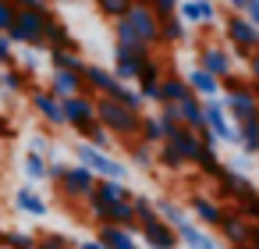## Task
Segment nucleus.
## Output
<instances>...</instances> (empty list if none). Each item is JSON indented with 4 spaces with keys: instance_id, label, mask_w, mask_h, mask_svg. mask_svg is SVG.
Returning a JSON list of instances; mask_svg holds the SVG:
<instances>
[{
    "instance_id": "de8ad7c7",
    "label": "nucleus",
    "mask_w": 259,
    "mask_h": 249,
    "mask_svg": "<svg viewBox=\"0 0 259 249\" xmlns=\"http://www.w3.org/2000/svg\"><path fill=\"white\" fill-rule=\"evenodd\" d=\"M241 210H245V214H241L245 221H248V217H255V224H259V192H255V196H248V199H241Z\"/></svg>"
},
{
    "instance_id": "c03bdc74",
    "label": "nucleus",
    "mask_w": 259,
    "mask_h": 249,
    "mask_svg": "<svg viewBox=\"0 0 259 249\" xmlns=\"http://www.w3.org/2000/svg\"><path fill=\"white\" fill-rule=\"evenodd\" d=\"M15 64V43L8 40V32H0V68H11Z\"/></svg>"
},
{
    "instance_id": "f03ea898",
    "label": "nucleus",
    "mask_w": 259,
    "mask_h": 249,
    "mask_svg": "<svg viewBox=\"0 0 259 249\" xmlns=\"http://www.w3.org/2000/svg\"><path fill=\"white\" fill-rule=\"evenodd\" d=\"M75 157L96 182H128V167H121V160H114V157H107V153H100L85 143L75 146Z\"/></svg>"
},
{
    "instance_id": "8fccbe9b",
    "label": "nucleus",
    "mask_w": 259,
    "mask_h": 249,
    "mask_svg": "<svg viewBox=\"0 0 259 249\" xmlns=\"http://www.w3.org/2000/svg\"><path fill=\"white\" fill-rule=\"evenodd\" d=\"M8 4H15L18 11H39V8H43V0H8Z\"/></svg>"
},
{
    "instance_id": "b1692460",
    "label": "nucleus",
    "mask_w": 259,
    "mask_h": 249,
    "mask_svg": "<svg viewBox=\"0 0 259 249\" xmlns=\"http://www.w3.org/2000/svg\"><path fill=\"white\" fill-rule=\"evenodd\" d=\"M139 64H142V61H139L132 50H121V47H117V50H114V72H110V75L124 86V82H132V79L139 75Z\"/></svg>"
},
{
    "instance_id": "6e6552de",
    "label": "nucleus",
    "mask_w": 259,
    "mask_h": 249,
    "mask_svg": "<svg viewBox=\"0 0 259 249\" xmlns=\"http://www.w3.org/2000/svg\"><path fill=\"white\" fill-rule=\"evenodd\" d=\"M61 111H64V125L85 128L89 121H96V96L78 93V96H71V100H61Z\"/></svg>"
},
{
    "instance_id": "ea45409f",
    "label": "nucleus",
    "mask_w": 259,
    "mask_h": 249,
    "mask_svg": "<svg viewBox=\"0 0 259 249\" xmlns=\"http://www.w3.org/2000/svg\"><path fill=\"white\" fill-rule=\"evenodd\" d=\"M4 245L8 249H36V235H29V231H4Z\"/></svg>"
},
{
    "instance_id": "393cba45",
    "label": "nucleus",
    "mask_w": 259,
    "mask_h": 249,
    "mask_svg": "<svg viewBox=\"0 0 259 249\" xmlns=\"http://www.w3.org/2000/svg\"><path fill=\"white\" fill-rule=\"evenodd\" d=\"M188 206H192V214H195L202 224H220V217H224V210H220L209 196H202V192H192V196H188Z\"/></svg>"
},
{
    "instance_id": "7c9ffc66",
    "label": "nucleus",
    "mask_w": 259,
    "mask_h": 249,
    "mask_svg": "<svg viewBox=\"0 0 259 249\" xmlns=\"http://www.w3.org/2000/svg\"><path fill=\"white\" fill-rule=\"evenodd\" d=\"M238 146L245 150V157H259V121H241L238 125Z\"/></svg>"
},
{
    "instance_id": "9b49d317",
    "label": "nucleus",
    "mask_w": 259,
    "mask_h": 249,
    "mask_svg": "<svg viewBox=\"0 0 259 249\" xmlns=\"http://www.w3.org/2000/svg\"><path fill=\"white\" fill-rule=\"evenodd\" d=\"M220 235L234 245V249H248V235H252V221H245L241 214H224L220 217Z\"/></svg>"
},
{
    "instance_id": "9d476101",
    "label": "nucleus",
    "mask_w": 259,
    "mask_h": 249,
    "mask_svg": "<svg viewBox=\"0 0 259 249\" xmlns=\"http://www.w3.org/2000/svg\"><path fill=\"white\" fill-rule=\"evenodd\" d=\"M181 25H209L217 22V8L209 4V0H178V11Z\"/></svg>"
},
{
    "instance_id": "f257e3e1",
    "label": "nucleus",
    "mask_w": 259,
    "mask_h": 249,
    "mask_svg": "<svg viewBox=\"0 0 259 249\" xmlns=\"http://www.w3.org/2000/svg\"><path fill=\"white\" fill-rule=\"evenodd\" d=\"M96 121L117 139H132V135H139V125H142V114H135V111H128V107H121L117 100H110V96H96Z\"/></svg>"
},
{
    "instance_id": "603ef678",
    "label": "nucleus",
    "mask_w": 259,
    "mask_h": 249,
    "mask_svg": "<svg viewBox=\"0 0 259 249\" xmlns=\"http://www.w3.org/2000/svg\"><path fill=\"white\" fill-rule=\"evenodd\" d=\"M227 4L234 8V15H245V8H248V0H227Z\"/></svg>"
},
{
    "instance_id": "f704fd0d",
    "label": "nucleus",
    "mask_w": 259,
    "mask_h": 249,
    "mask_svg": "<svg viewBox=\"0 0 259 249\" xmlns=\"http://www.w3.org/2000/svg\"><path fill=\"white\" fill-rule=\"evenodd\" d=\"M139 135H142V146H153V143H163V132H160V121H156V114H149V118H142V125H139Z\"/></svg>"
},
{
    "instance_id": "a18cd8bd",
    "label": "nucleus",
    "mask_w": 259,
    "mask_h": 249,
    "mask_svg": "<svg viewBox=\"0 0 259 249\" xmlns=\"http://www.w3.org/2000/svg\"><path fill=\"white\" fill-rule=\"evenodd\" d=\"M15 15H18V8L8 4V0H0V32H8L15 25Z\"/></svg>"
},
{
    "instance_id": "423d86ee",
    "label": "nucleus",
    "mask_w": 259,
    "mask_h": 249,
    "mask_svg": "<svg viewBox=\"0 0 259 249\" xmlns=\"http://www.w3.org/2000/svg\"><path fill=\"white\" fill-rule=\"evenodd\" d=\"M227 40L234 43L238 57H245V61L259 50V29H255L248 18H241V15H231V18H227Z\"/></svg>"
},
{
    "instance_id": "5701e85b",
    "label": "nucleus",
    "mask_w": 259,
    "mask_h": 249,
    "mask_svg": "<svg viewBox=\"0 0 259 249\" xmlns=\"http://www.w3.org/2000/svg\"><path fill=\"white\" fill-rule=\"evenodd\" d=\"M50 64H54V72H75V75L85 72L82 54H78V50H68V47H54V50H50Z\"/></svg>"
},
{
    "instance_id": "3c124183",
    "label": "nucleus",
    "mask_w": 259,
    "mask_h": 249,
    "mask_svg": "<svg viewBox=\"0 0 259 249\" xmlns=\"http://www.w3.org/2000/svg\"><path fill=\"white\" fill-rule=\"evenodd\" d=\"M248 64H252V79H255V86H259V50L248 57Z\"/></svg>"
},
{
    "instance_id": "aec40b11",
    "label": "nucleus",
    "mask_w": 259,
    "mask_h": 249,
    "mask_svg": "<svg viewBox=\"0 0 259 249\" xmlns=\"http://www.w3.org/2000/svg\"><path fill=\"white\" fill-rule=\"evenodd\" d=\"M185 82H188V89H192L195 100H202V96H206V100H217V93H220V82H217L213 75H206L202 68H192Z\"/></svg>"
},
{
    "instance_id": "c756f323",
    "label": "nucleus",
    "mask_w": 259,
    "mask_h": 249,
    "mask_svg": "<svg viewBox=\"0 0 259 249\" xmlns=\"http://www.w3.org/2000/svg\"><path fill=\"white\" fill-rule=\"evenodd\" d=\"M0 93H8V96H15V93H29V75L22 72V68H0Z\"/></svg>"
},
{
    "instance_id": "a19ab883",
    "label": "nucleus",
    "mask_w": 259,
    "mask_h": 249,
    "mask_svg": "<svg viewBox=\"0 0 259 249\" xmlns=\"http://www.w3.org/2000/svg\"><path fill=\"white\" fill-rule=\"evenodd\" d=\"M132 160H135L142 171H149V167L156 164V153H153V146H142V143H139V146L132 150Z\"/></svg>"
},
{
    "instance_id": "13d9d810",
    "label": "nucleus",
    "mask_w": 259,
    "mask_h": 249,
    "mask_svg": "<svg viewBox=\"0 0 259 249\" xmlns=\"http://www.w3.org/2000/svg\"><path fill=\"white\" fill-rule=\"evenodd\" d=\"M255 121H259V118H255Z\"/></svg>"
},
{
    "instance_id": "72a5a7b5",
    "label": "nucleus",
    "mask_w": 259,
    "mask_h": 249,
    "mask_svg": "<svg viewBox=\"0 0 259 249\" xmlns=\"http://www.w3.org/2000/svg\"><path fill=\"white\" fill-rule=\"evenodd\" d=\"M43 43H50V50H54V47H68V50H75L68 29H64L61 22H54V18H50V25H47V32H43Z\"/></svg>"
},
{
    "instance_id": "58836bf2",
    "label": "nucleus",
    "mask_w": 259,
    "mask_h": 249,
    "mask_svg": "<svg viewBox=\"0 0 259 249\" xmlns=\"http://www.w3.org/2000/svg\"><path fill=\"white\" fill-rule=\"evenodd\" d=\"M36 249H75V242H71L64 231H50V235L36 238Z\"/></svg>"
},
{
    "instance_id": "49530a36",
    "label": "nucleus",
    "mask_w": 259,
    "mask_h": 249,
    "mask_svg": "<svg viewBox=\"0 0 259 249\" xmlns=\"http://www.w3.org/2000/svg\"><path fill=\"white\" fill-rule=\"evenodd\" d=\"M156 160H160L163 167H170V171H181V167H185V164H181V157H178L167 143H163V150H160V157H156Z\"/></svg>"
},
{
    "instance_id": "cd10ccee",
    "label": "nucleus",
    "mask_w": 259,
    "mask_h": 249,
    "mask_svg": "<svg viewBox=\"0 0 259 249\" xmlns=\"http://www.w3.org/2000/svg\"><path fill=\"white\" fill-rule=\"evenodd\" d=\"M107 206H114V203H132V189H128V182H96V189H93Z\"/></svg>"
},
{
    "instance_id": "f3484780",
    "label": "nucleus",
    "mask_w": 259,
    "mask_h": 249,
    "mask_svg": "<svg viewBox=\"0 0 259 249\" xmlns=\"http://www.w3.org/2000/svg\"><path fill=\"white\" fill-rule=\"evenodd\" d=\"M29 100H32V107L43 114V121H50V125H64V111H61V100H54L47 89H29Z\"/></svg>"
},
{
    "instance_id": "7ed1b4c3",
    "label": "nucleus",
    "mask_w": 259,
    "mask_h": 249,
    "mask_svg": "<svg viewBox=\"0 0 259 249\" xmlns=\"http://www.w3.org/2000/svg\"><path fill=\"white\" fill-rule=\"evenodd\" d=\"M47 25H50L47 8H39V11H18L15 15V25L8 29V40L11 43H22V47H43Z\"/></svg>"
},
{
    "instance_id": "37998d69",
    "label": "nucleus",
    "mask_w": 259,
    "mask_h": 249,
    "mask_svg": "<svg viewBox=\"0 0 259 249\" xmlns=\"http://www.w3.org/2000/svg\"><path fill=\"white\" fill-rule=\"evenodd\" d=\"M85 206H89V214H93V217H96L100 224H107V214H110V206H107V203H103V199H100L96 192H93V196L85 199Z\"/></svg>"
},
{
    "instance_id": "39448f33",
    "label": "nucleus",
    "mask_w": 259,
    "mask_h": 249,
    "mask_svg": "<svg viewBox=\"0 0 259 249\" xmlns=\"http://www.w3.org/2000/svg\"><path fill=\"white\" fill-rule=\"evenodd\" d=\"M124 22H128V29H132V32H135L146 47L160 43V18L149 11L146 0H135V4L128 8V15H124Z\"/></svg>"
},
{
    "instance_id": "bb28decb",
    "label": "nucleus",
    "mask_w": 259,
    "mask_h": 249,
    "mask_svg": "<svg viewBox=\"0 0 259 249\" xmlns=\"http://www.w3.org/2000/svg\"><path fill=\"white\" fill-rule=\"evenodd\" d=\"M220 185H224V192H231V196H238V199H248V196H255V185H252L245 174L231 171V167H224V174H220Z\"/></svg>"
},
{
    "instance_id": "79ce46f5",
    "label": "nucleus",
    "mask_w": 259,
    "mask_h": 249,
    "mask_svg": "<svg viewBox=\"0 0 259 249\" xmlns=\"http://www.w3.org/2000/svg\"><path fill=\"white\" fill-rule=\"evenodd\" d=\"M149 4V11L156 15V18H170L174 11H178V0H146Z\"/></svg>"
},
{
    "instance_id": "6e6d98bb",
    "label": "nucleus",
    "mask_w": 259,
    "mask_h": 249,
    "mask_svg": "<svg viewBox=\"0 0 259 249\" xmlns=\"http://www.w3.org/2000/svg\"><path fill=\"white\" fill-rule=\"evenodd\" d=\"M255 96H259V86H255Z\"/></svg>"
},
{
    "instance_id": "4be33fe9",
    "label": "nucleus",
    "mask_w": 259,
    "mask_h": 249,
    "mask_svg": "<svg viewBox=\"0 0 259 249\" xmlns=\"http://www.w3.org/2000/svg\"><path fill=\"white\" fill-rule=\"evenodd\" d=\"M185 100H192L188 82L178 75H163L160 79V103H185Z\"/></svg>"
},
{
    "instance_id": "4c0bfd02",
    "label": "nucleus",
    "mask_w": 259,
    "mask_h": 249,
    "mask_svg": "<svg viewBox=\"0 0 259 249\" xmlns=\"http://www.w3.org/2000/svg\"><path fill=\"white\" fill-rule=\"evenodd\" d=\"M25 178L36 185V182H43L47 178V157H36V153H29L25 157Z\"/></svg>"
},
{
    "instance_id": "5fc2aeb1",
    "label": "nucleus",
    "mask_w": 259,
    "mask_h": 249,
    "mask_svg": "<svg viewBox=\"0 0 259 249\" xmlns=\"http://www.w3.org/2000/svg\"><path fill=\"white\" fill-rule=\"evenodd\" d=\"M0 245H4V228H0Z\"/></svg>"
},
{
    "instance_id": "4468645a",
    "label": "nucleus",
    "mask_w": 259,
    "mask_h": 249,
    "mask_svg": "<svg viewBox=\"0 0 259 249\" xmlns=\"http://www.w3.org/2000/svg\"><path fill=\"white\" fill-rule=\"evenodd\" d=\"M47 93H50L54 100H71V96L85 93V86H82V75H75V72H54Z\"/></svg>"
},
{
    "instance_id": "6ab92c4d",
    "label": "nucleus",
    "mask_w": 259,
    "mask_h": 249,
    "mask_svg": "<svg viewBox=\"0 0 259 249\" xmlns=\"http://www.w3.org/2000/svg\"><path fill=\"white\" fill-rule=\"evenodd\" d=\"M174 235L188 245V249H220V242L213 238V235H206L199 224H192V221H185L181 228H174Z\"/></svg>"
},
{
    "instance_id": "473e14b6",
    "label": "nucleus",
    "mask_w": 259,
    "mask_h": 249,
    "mask_svg": "<svg viewBox=\"0 0 259 249\" xmlns=\"http://www.w3.org/2000/svg\"><path fill=\"white\" fill-rule=\"evenodd\" d=\"M185 36H188V29L181 25V18H178V15L160 18V40H163V43H181Z\"/></svg>"
},
{
    "instance_id": "c85d7f7f",
    "label": "nucleus",
    "mask_w": 259,
    "mask_h": 249,
    "mask_svg": "<svg viewBox=\"0 0 259 249\" xmlns=\"http://www.w3.org/2000/svg\"><path fill=\"white\" fill-rule=\"evenodd\" d=\"M15 206H18L22 214H29V217H43V214H47V203H43V196H39L32 185H25V189L15 192Z\"/></svg>"
},
{
    "instance_id": "c9c22d12",
    "label": "nucleus",
    "mask_w": 259,
    "mask_h": 249,
    "mask_svg": "<svg viewBox=\"0 0 259 249\" xmlns=\"http://www.w3.org/2000/svg\"><path fill=\"white\" fill-rule=\"evenodd\" d=\"M132 4H135V0H96V8H100L107 18H114V22H121Z\"/></svg>"
},
{
    "instance_id": "20e7f679",
    "label": "nucleus",
    "mask_w": 259,
    "mask_h": 249,
    "mask_svg": "<svg viewBox=\"0 0 259 249\" xmlns=\"http://www.w3.org/2000/svg\"><path fill=\"white\" fill-rule=\"evenodd\" d=\"M220 107H224V114H234V121H238V125H241V121L259 118V96H255V86H252V82H241V86L227 89Z\"/></svg>"
},
{
    "instance_id": "4d7b16f0",
    "label": "nucleus",
    "mask_w": 259,
    "mask_h": 249,
    "mask_svg": "<svg viewBox=\"0 0 259 249\" xmlns=\"http://www.w3.org/2000/svg\"><path fill=\"white\" fill-rule=\"evenodd\" d=\"M209 4H213V0H209Z\"/></svg>"
},
{
    "instance_id": "864d4df0",
    "label": "nucleus",
    "mask_w": 259,
    "mask_h": 249,
    "mask_svg": "<svg viewBox=\"0 0 259 249\" xmlns=\"http://www.w3.org/2000/svg\"><path fill=\"white\" fill-rule=\"evenodd\" d=\"M75 249H103V245H100V242H96V238H85V242H78V245H75Z\"/></svg>"
},
{
    "instance_id": "f8f14e48",
    "label": "nucleus",
    "mask_w": 259,
    "mask_h": 249,
    "mask_svg": "<svg viewBox=\"0 0 259 249\" xmlns=\"http://www.w3.org/2000/svg\"><path fill=\"white\" fill-rule=\"evenodd\" d=\"M199 68L220 82V79L231 75V54H224L220 47H202V54H199Z\"/></svg>"
},
{
    "instance_id": "0eeeda50",
    "label": "nucleus",
    "mask_w": 259,
    "mask_h": 249,
    "mask_svg": "<svg viewBox=\"0 0 259 249\" xmlns=\"http://www.w3.org/2000/svg\"><path fill=\"white\" fill-rule=\"evenodd\" d=\"M202 121H206V132L217 135V143H234V146H238V128H234L231 118L224 114L220 100H206V103H202Z\"/></svg>"
},
{
    "instance_id": "a211bd4d",
    "label": "nucleus",
    "mask_w": 259,
    "mask_h": 249,
    "mask_svg": "<svg viewBox=\"0 0 259 249\" xmlns=\"http://www.w3.org/2000/svg\"><path fill=\"white\" fill-rule=\"evenodd\" d=\"M167 146H170V150L181 157V164H192L202 143H199V135H195V132H188V128H178V132L167 139Z\"/></svg>"
},
{
    "instance_id": "412c9836",
    "label": "nucleus",
    "mask_w": 259,
    "mask_h": 249,
    "mask_svg": "<svg viewBox=\"0 0 259 249\" xmlns=\"http://www.w3.org/2000/svg\"><path fill=\"white\" fill-rule=\"evenodd\" d=\"M96 242H100L103 249H139L135 235H128V231H121V228H114V224H100Z\"/></svg>"
},
{
    "instance_id": "e433bc0d",
    "label": "nucleus",
    "mask_w": 259,
    "mask_h": 249,
    "mask_svg": "<svg viewBox=\"0 0 259 249\" xmlns=\"http://www.w3.org/2000/svg\"><path fill=\"white\" fill-rule=\"evenodd\" d=\"M110 100H117L121 107H128V111H135V114H142V96H139L135 89H128V86H117Z\"/></svg>"
},
{
    "instance_id": "a878e982",
    "label": "nucleus",
    "mask_w": 259,
    "mask_h": 249,
    "mask_svg": "<svg viewBox=\"0 0 259 249\" xmlns=\"http://www.w3.org/2000/svg\"><path fill=\"white\" fill-rule=\"evenodd\" d=\"M153 210H156V217L167 224V228H181L185 221H188V214H185V206L181 203H174L170 196H160L156 203H153Z\"/></svg>"
},
{
    "instance_id": "2eb2a0df",
    "label": "nucleus",
    "mask_w": 259,
    "mask_h": 249,
    "mask_svg": "<svg viewBox=\"0 0 259 249\" xmlns=\"http://www.w3.org/2000/svg\"><path fill=\"white\" fill-rule=\"evenodd\" d=\"M139 235H142V242H146L149 249H178V235H174V228H167L163 221L142 224Z\"/></svg>"
},
{
    "instance_id": "1a4fd4ad",
    "label": "nucleus",
    "mask_w": 259,
    "mask_h": 249,
    "mask_svg": "<svg viewBox=\"0 0 259 249\" xmlns=\"http://www.w3.org/2000/svg\"><path fill=\"white\" fill-rule=\"evenodd\" d=\"M93 189H96V178H93L82 164H78V167H68V171L61 174V192H64V199H89Z\"/></svg>"
},
{
    "instance_id": "dca6fc26",
    "label": "nucleus",
    "mask_w": 259,
    "mask_h": 249,
    "mask_svg": "<svg viewBox=\"0 0 259 249\" xmlns=\"http://www.w3.org/2000/svg\"><path fill=\"white\" fill-rule=\"evenodd\" d=\"M78 135L85 139V146H93V150H100V153H107V157H114V150H117V139H114L100 121H89L85 128H78Z\"/></svg>"
},
{
    "instance_id": "09e8293b",
    "label": "nucleus",
    "mask_w": 259,
    "mask_h": 249,
    "mask_svg": "<svg viewBox=\"0 0 259 249\" xmlns=\"http://www.w3.org/2000/svg\"><path fill=\"white\" fill-rule=\"evenodd\" d=\"M241 18H248L255 29H259V0H248V8H245V15Z\"/></svg>"
},
{
    "instance_id": "ddd939ff",
    "label": "nucleus",
    "mask_w": 259,
    "mask_h": 249,
    "mask_svg": "<svg viewBox=\"0 0 259 249\" xmlns=\"http://www.w3.org/2000/svg\"><path fill=\"white\" fill-rule=\"evenodd\" d=\"M82 86H93V96H114V89L121 86L107 68H100V64H85V72H82Z\"/></svg>"
},
{
    "instance_id": "2f4dec72",
    "label": "nucleus",
    "mask_w": 259,
    "mask_h": 249,
    "mask_svg": "<svg viewBox=\"0 0 259 249\" xmlns=\"http://www.w3.org/2000/svg\"><path fill=\"white\" fill-rule=\"evenodd\" d=\"M192 164H195L202 174H213V178H220V174H224V167H227V164L217 157V150H209V146H199V153H195V160H192Z\"/></svg>"
}]
</instances>
